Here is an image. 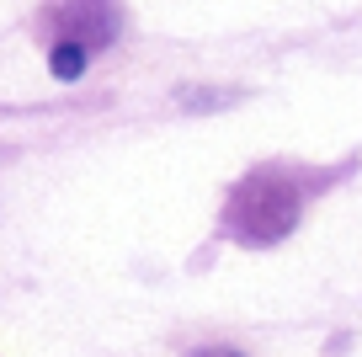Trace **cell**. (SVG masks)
I'll list each match as a JSON object with an SVG mask.
<instances>
[{"label": "cell", "mask_w": 362, "mask_h": 357, "mask_svg": "<svg viewBox=\"0 0 362 357\" xmlns=\"http://www.w3.org/2000/svg\"><path fill=\"white\" fill-rule=\"evenodd\" d=\"M293 219H298V192L288 187V181L256 176V181L240 187V198H235V230L245 234V240H256V246L283 240V234L293 230Z\"/></svg>", "instance_id": "obj_1"}, {"label": "cell", "mask_w": 362, "mask_h": 357, "mask_svg": "<svg viewBox=\"0 0 362 357\" xmlns=\"http://www.w3.org/2000/svg\"><path fill=\"white\" fill-rule=\"evenodd\" d=\"M117 38V16L107 11L102 0H75V6H64V16H59V43H80L86 54H96V48H107Z\"/></svg>", "instance_id": "obj_2"}, {"label": "cell", "mask_w": 362, "mask_h": 357, "mask_svg": "<svg viewBox=\"0 0 362 357\" xmlns=\"http://www.w3.org/2000/svg\"><path fill=\"white\" fill-rule=\"evenodd\" d=\"M86 48H80V43H59L54 48V75L59 80H80V69H86Z\"/></svg>", "instance_id": "obj_3"}, {"label": "cell", "mask_w": 362, "mask_h": 357, "mask_svg": "<svg viewBox=\"0 0 362 357\" xmlns=\"http://www.w3.org/2000/svg\"><path fill=\"white\" fill-rule=\"evenodd\" d=\"M203 357H240V352H203Z\"/></svg>", "instance_id": "obj_4"}]
</instances>
